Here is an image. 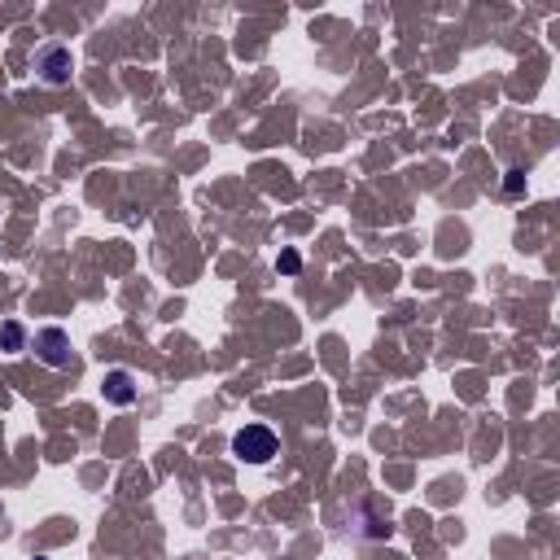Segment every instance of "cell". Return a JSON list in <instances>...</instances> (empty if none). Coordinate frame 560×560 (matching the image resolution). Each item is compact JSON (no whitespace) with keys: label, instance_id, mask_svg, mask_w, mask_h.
I'll use <instances>...</instances> for the list:
<instances>
[{"label":"cell","instance_id":"cell-1","mask_svg":"<svg viewBox=\"0 0 560 560\" xmlns=\"http://www.w3.org/2000/svg\"><path fill=\"white\" fill-rule=\"evenodd\" d=\"M276 434H271L268 425H245V429H237L232 434V456L245 464H268L271 456H276Z\"/></svg>","mask_w":560,"mask_h":560},{"label":"cell","instance_id":"cell-6","mask_svg":"<svg viewBox=\"0 0 560 560\" xmlns=\"http://www.w3.org/2000/svg\"><path fill=\"white\" fill-rule=\"evenodd\" d=\"M504 189H508L512 197L521 193V189H526V171H508V184H504Z\"/></svg>","mask_w":560,"mask_h":560},{"label":"cell","instance_id":"cell-2","mask_svg":"<svg viewBox=\"0 0 560 560\" xmlns=\"http://www.w3.org/2000/svg\"><path fill=\"white\" fill-rule=\"evenodd\" d=\"M71 71H74V57L66 44H44V49L35 53V74H40L49 88L71 84Z\"/></svg>","mask_w":560,"mask_h":560},{"label":"cell","instance_id":"cell-5","mask_svg":"<svg viewBox=\"0 0 560 560\" xmlns=\"http://www.w3.org/2000/svg\"><path fill=\"white\" fill-rule=\"evenodd\" d=\"M23 341H26L23 324H5V329H0V346H5V355H18V350H23Z\"/></svg>","mask_w":560,"mask_h":560},{"label":"cell","instance_id":"cell-3","mask_svg":"<svg viewBox=\"0 0 560 560\" xmlns=\"http://www.w3.org/2000/svg\"><path fill=\"white\" fill-rule=\"evenodd\" d=\"M35 355L49 368H66L71 364V338H66L62 329H40V333H35Z\"/></svg>","mask_w":560,"mask_h":560},{"label":"cell","instance_id":"cell-7","mask_svg":"<svg viewBox=\"0 0 560 560\" xmlns=\"http://www.w3.org/2000/svg\"><path fill=\"white\" fill-rule=\"evenodd\" d=\"M280 268H285V271H298V254H280Z\"/></svg>","mask_w":560,"mask_h":560},{"label":"cell","instance_id":"cell-4","mask_svg":"<svg viewBox=\"0 0 560 560\" xmlns=\"http://www.w3.org/2000/svg\"><path fill=\"white\" fill-rule=\"evenodd\" d=\"M101 386H105V398H110L114 408H127V403H136V381H132V372H127V368H110Z\"/></svg>","mask_w":560,"mask_h":560}]
</instances>
